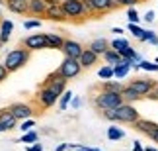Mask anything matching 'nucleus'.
<instances>
[{
    "label": "nucleus",
    "mask_w": 158,
    "mask_h": 151,
    "mask_svg": "<svg viewBox=\"0 0 158 151\" xmlns=\"http://www.w3.org/2000/svg\"><path fill=\"white\" fill-rule=\"evenodd\" d=\"M41 87H49L53 92L60 98V96L66 92V78L60 75L59 69H57L55 73H49V75H47V78L43 81V84H41Z\"/></svg>",
    "instance_id": "20e7f679"
},
{
    "label": "nucleus",
    "mask_w": 158,
    "mask_h": 151,
    "mask_svg": "<svg viewBox=\"0 0 158 151\" xmlns=\"http://www.w3.org/2000/svg\"><path fill=\"white\" fill-rule=\"evenodd\" d=\"M115 116H117V122H123V124H135L139 118V110L129 102H123L121 106L115 108Z\"/></svg>",
    "instance_id": "39448f33"
},
{
    "label": "nucleus",
    "mask_w": 158,
    "mask_h": 151,
    "mask_svg": "<svg viewBox=\"0 0 158 151\" xmlns=\"http://www.w3.org/2000/svg\"><path fill=\"white\" fill-rule=\"evenodd\" d=\"M90 8H92V14H107L119 8V4L117 0H90Z\"/></svg>",
    "instance_id": "9b49d317"
},
{
    "label": "nucleus",
    "mask_w": 158,
    "mask_h": 151,
    "mask_svg": "<svg viewBox=\"0 0 158 151\" xmlns=\"http://www.w3.org/2000/svg\"><path fill=\"white\" fill-rule=\"evenodd\" d=\"M98 77H100V78H104V81H109V78H113V77H115L113 67H111V65H104V67L98 71Z\"/></svg>",
    "instance_id": "cd10ccee"
},
{
    "label": "nucleus",
    "mask_w": 158,
    "mask_h": 151,
    "mask_svg": "<svg viewBox=\"0 0 158 151\" xmlns=\"http://www.w3.org/2000/svg\"><path fill=\"white\" fill-rule=\"evenodd\" d=\"M4 4L14 14H27V0H4Z\"/></svg>",
    "instance_id": "a211bd4d"
},
{
    "label": "nucleus",
    "mask_w": 158,
    "mask_h": 151,
    "mask_svg": "<svg viewBox=\"0 0 158 151\" xmlns=\"http://www.w3.org/2000/svg\"><path fill=\"white\" fill-rule=\"evenodd\" d=\"M154 16H156V14H154V12H152V10H148V12H147V14H144V16H143V20L150 24V22H152V20H154Z\"/></svg>",
    "instance_id": "ea45409f"
},
{
    "label": "nucleus",
    "mask_w": 158,
    "mask_h": 151,
    "mask_svg": "<svg viewBox=\"0 0 158 151\" xmlns=\"http://www.w3.org/2000/svg\"><path fill=\"white\" fill-rule=\"evenodd\" d=\"M70 106H72V108H78V106H80V98H72Z\"/></svg>",
    "instance_id": "a18cd8bd"
},
{
    "label": "nucleus",
    "mask_w": 158,
    "mask_h": 151,
    "mask_svg": "<svg viewBox=\"0 0 158 151\" xmlns=\"http://www.w3.org/2000/svg\"><path fill=\"white\" fill-rule=\"evenodd\" d=\"M121 94H123V100H125V102H129V104H133V102H137V100H141V98H143V96L139 94L137 90L131 87V84H127Z\"/></svg>",
    "instance_id": "5701e85b"
},
{
    "label": "nucleus",
    "mask_w": 158,
    "mask_h": 151,
    "mask_svg": "<svg viewBox=\"0 0 158 151\" xmlns=\"http://www.w3.org/2000/svg\"><path fill=\"white\" fill-rule=\"evenodd\" d=\"M127 20H129V24H139L141 16H139V12L135 8H127Z\"/></svg>",
    "instance_id": "2f4dec72"
},
{
    "label": "nucleus",
    "mask_w": 158,
    "mask_h": 151,
    "mask_svg": "<svg viewBox=\"0 0 158 151\" xmlns=\"http://www.w3.org/2000/svg\"><path fill=\"white\" fill-rule=\"evenodd\" d=\"M147 98H148V100H156V102H158V87H156V88L152 90V92H150V94L147 96Z\"/></svg>",
    "instance_id": "79ce46f5"
},
{
    "label": "nucleus",
    "mask_w": 158,
    "mask_h": 151,
    "mask_svg": "<svg viewBox=\"0 0 158 151\" xmlns=\"http://www.w3.org/2000/svg\"><path fill=\"white\" fill-rule=\"evenodd\" d=\"M72 98H74V96H72V92H70V90H66V92L59 98V108H60V110H66V106L72 102Z\"/></svg>",
    "instance_id": "c85d7f7f"
},
{
    "label": "nucleus",
    "mask_w": 158,
    "mask_h": 151,
    "mask_svg": "<svg viewBox=\"0 0 158 151\" xmlns=\"http://www.w3.org/2000/svg\"><path fill=\"white\" fill-rule=\"evenodd\" d=\"M59 73L63 75L66 81H69V78H76L78 75L82 73V65H80V61H78V59L64 57L63 63H60V67H59Z\"/></svg>",
    "instance_id": "423d86ee"
},
{
    "label": "nucleus",
    "mask_w": 158,
    "mask_h": 151,
    "mask_svg": "<svg viewBox=\"0 0 158 151\" xmlns=\"http://www.w3.org/2000/svg\"><path fill=\"white\" fill-rule=\"evenodd\" d=\"M133 151H144V147L139 141H133Z\"/></svg>",
    "instance_id": "37998d69"
},
{
    "label": "nucleus",
    "mask_w": 158,
    "mask_h": 151,
    "mask_svg": "<svg viewBox=\"0 0 158 151\" xmlns=\"http://www.w3.org/2000/svg\"><path fill=\"white\" fill-rule=\"evenodd\" d=\"M22 45L29 51H39V49H49L47 45V39H45V33H31L27 35L26 39L22 41Z\"/></svg>",
    "instance_id": "0eeeda50"
},
{
    "label": "nucleus",
    "mask_w": 158,
    "mask_h": 151,
    "mask_svg": "<svg viewBox=\"0 0 158 151\" xmlns=\"http://www.w3.org/2000/svg\"><path fill=\"white\" fill-rule=\"evenodd\" d=\"M111 32H113L115 35H121V33H123V29H121V28H113V29H111Z\"/></svg>",
    "instance_id": "49530a36"
},
{
    "label": "nucleus",
    "mask_w": 158,
    "mask_h": 151,
    "mask_svg": "<svg viewBox=\"0 0 158 151\" xmlns=\"http://www.w3.org/2000/svg\"><path fill=\"white\" fill-rule=\"evenodd\" d=\"M29 57H31V51L22 45V47H18V49L8 51V55L4 59V67L8 69L10 73H16V71H20L23 65L29 61Z\"/></svg>",
    "instance_id": "f257e3e1"
},
{
    "label": "nucleus",
    "mask_w": 158,
    "mask_h": 151,
    "mask_svg": "<svg viewBox=\"0 0 158 151\" xmlns=\"http://www.w3.org/2000/svg\"><path fill=\"white\" fill-rule=\"evenodd\" d=\"M154 63H158V57H156V59H154Z\"/></svg>",
    "instance_id": "864d4df0"
},
{
    "label": "nucleus",
    "mask_w": 158,
    "mask_h": 151,
    "mask_svg": "<svg viewBox=\"0 0 158 151\" xmlns=\"http://www.w3.org/2000/svg\"><path fill=\"white\" fill-rule=\"evenodd\" d=\"M88 47H90V49H92L94 53H98V55H104V53L109 49V47H111V43H109L107 39H104V38H98V39H94Z\"/></svg>",
    "instance_id": "6ab92c4d"
},
{
    "label": "nucleus",
    "mask_w": 158,
    "mask_h": 151,
    "mask_svg": "<svg viewBox=\"0 0 158 151\" xmlns=\"http://www.w3.org/2000/svg\"><path fill=\"white\" fill-rule=\"evenodd\" d=\"M139 2H141V0H117L119 8H121V6H125V8H135Z\"/></svg>",
    "instance_id": "c9c22d12"
},
{
    "label": "nucleus",
    "mask_w": 158,
    "mask_h": 151,
    "mask_svg": "<svg viewBox=\"0 0 158 151\" xmlns=\"http://www.w3.org/2000/svg\"><path fill=\"white\" fill-rule=\"evenodd\" d=\"M37 102H39L43 108H51V106H55V104L59 102V96L55 94L49 87H41V88L37 90Z\"/></svg>",
    "instance_id": "9d476101"
},
{
    "label": "nucleus",
    "mask_w": 158,
    "mask_h": 151,
    "mask_svg": "<svg viewBox=\"0 0 158 151\" xmlns=\"http://www.w3.org/2000/svg\"><path fill=\"white\" fill-rule=\"evenodd\" d=\"M0 124L6 128V131L18 128V120L14 118V114H12L8 108H2V110H0Z\"/></svg>",
    "instance_id": "f3484780"
},
{
    "label": "nucleus",
    "mask_w": 158,
    "mask_h": 151,
    "mask_svg": "<svg viewBox=\"0 0 158 151\" xmlns=\"http://www.w3.org/2000/svg\"><path fill=\"white\" fill-rule=\"evenodd\" d=\"M45 39H47V45H49V49H63L64 45V39L60 38L57 33H45Z\"/></svg>",
    "instance_id": "4be33fe9"
},
{
    "label": "nucleus",
    "mask_w": 158,
    "mask_h": 151,
    "mask_svg": "<svg viewBox=\"0 0 158 151\" xmlns=\"http://www.w3.org/2000/svg\"><path fill=\"white\" fill-rule=\"evenodd\" d=\"M47 0H27V14L37 16V18H45L47 12Z\"/></svg>",
    "instance_id": "ddd939ff"
},
{
    "label": "nucleus",
    "mask_w": 158,
    "mask_h": 151,
    "mask_svg": "<svg viewBox=\"0 0 158 151\" xmlns=\"http://www.w3.org/2000/svg\"><path fill=\"white\" fill-rule=\"evenodd\" d=\"M129 84L137 90L139 94L143 96V98H147V96H148V94H150V92H152V90L158 87L156 81H152V78H133Z\"/></svg>",
    "instance_id": "6e6552de"
},
{
    "label": "nucleus",
    "mask_w": 158,
    "mask_h": 151,
    "mask_svg": "<svg viewBox=\"0 0 158 151\" xmlns=\"http://www.w3.org/2000/svg\"><path fill=\"white\" fill-rule=\"evenodd\" d=\"M60 51L64 53V57L80 59V55L84 53V47H82V43H78V41H74V39H64V45H63Z\"/></svg>",
    "instance_id": "f8f14e48"
},
{
    "label": "nucleus",
    "mask_w": 158,
    "mask_h": 151,
    "mask_svg": "<svg viewBox=\"0 0 158 151\" xmlns=\"http://www.w3.org/2000/svg\"><path fill=\"white\" fill-rule=\"evenodd\" d=\"M33 126H35V122H33L31 118H27V120H23V122H20L18 128L22 130V134H26V131H31L33 130Z\"/></svg>",
    "instance_id": "473e14b6"
},
{
    "label": "nucleus",
    "mask_w": 158,
    "mask_h": 151,
    "mask_svg": "<svg viewBox=\"0 0 158 151\" xmlns=\"http://www.w3.org/2000/svg\"><path fill=\"white\" fill-rule=\"evenodd\" d=\"M102 116H104L107 122H117V116H115V108H111V110H102Z\"/></svg>",
    "instance_id": "f704fd0d"
},
{
    "label": "nucleus",
    "mask_w": 158,
    "mask_h": 151,
    "mask_svg": "<svg viewBox=\"0 0 158 151\" xmlns=\"http://www.w3.org/2000/svg\"><path fill=\"white\" fill-rule=\"evenodd\" d=\"M127 47H131V43H129V41H127L125 38H117V39H113L111 41V49H115V51H125L127 49Z\"/></svg>",
    "instance_id": "a878e982"
},
{
    "label": "nucleus",
    "mask_w": 158,
    "mask_h": 151,
    "mask_svg": "<svg viewBox=\"0 0 158 151\" xmlns=\"http://www.w3.org/2000/svg\"><path fill=\"white\" fill-rule=\"evenodd\" d=\"M141 41H148V43H152V45H158V35L152 29H144V35H143Z\"/></svg>",
    "instance_id": "7c9ffc66"
},
{
    "label": "nucleus",
    "mask_w": 158,
    "mask_h": 151,
    "mask_svg": "<svg viewBox=\"0 0 158 151\" xmlns=\"http://www.w3.org/2000/svg\"><path fill=\"white\" fill-rule=\"evenodd\" d=\"M0 2H2V4H4V0H0Z\"/></svg>",
    "instance_id": "4d7b16f0"
},
{
    "label": "nucleus",
    "mask_w": 158,
    "mask_h": 151,
    "mask_svg": "<svg viewBox=\"0 0 158 151\" xmlns=\"http://www.w3.org/2000/svg\"><path fill=\"white\" fill-rule=\"evenodd\" d=\"M63 10L70 22H84L88 16V10L84 6V0H63Z\"/></svg>",
    "instance_id": "7ed1b4c3"
},
{
    "label": "nucleus",
    "mask_w": 158,
    "mask_h": 151,
    "mask_svg": "<svg viewBox=\"0 0 158 151\" xmlns=\"http://www.w3.org/2000/svg\"><path fill=\"white\" fill-rule=\"evenodd\" d=\"M0 131H6V128H4V126H2V124H0Z\"/></svg>",
    "instance_id": "603ef678"
},
{
    "label": "nucleus",
    "mask_w": 158,
    "mask_h": 151,
    "mask_svg": "<svg viewBox=\"0 0 158 151\" xmlns=\"http://www.w3.org/2000/svg\"><path fill=\"white\" fill-rule=\"evenodd\" d=\"M86 151H102V149H96V147H86Z\"/></svg>",
    "instance_id": "8fccbe9b"
},
{
    "label": "nucleus",
    "mask_w": 158,
    "mask_h": 151,
    "mask_svg": "<svg viewBox=\"0 0 158 151\" xmlns=\"http://www.w3.org/2000/svg\"><path fill=\"white\" fill-rule=\"evenodd\" d=\"M133 128H135L139 134H144V135H148L150 131H154L158 128V124L152 122V120H144V118H139L135 124H133Z\"/></svg>",
    "instance_id": "dca6fc26"
},
{
    "label": "nucleus",
    "mask_w": 158,
    "mask_h": 151,
    "mask_svg": "<svg viewBox=\"0 0 158 151\" xmlns=\"http://www.w3.org/2000/svg\"><path fill=\"white\" fill-rule=\"evenodd\" d=\"M148 137H150V140H152V141L156 143V145H158V128H156L154 131H150V134H148Z\"/></svg>",
    "instance_id": "a19ab883"
},
{
    "label": "nucleus",
    "mask_w": 158,
    "mask_h": 151,
    "mask_svg": "<svg viewBox=\"0 0 158 151\" xmlns=\"http://www.w3.org/2000/svg\"><path fill=\"white\" fill-rule=\"evenodd\" d=\"M123 137H125V131L119 130L117 126H109L107 128V140L109 141H119V140H123Z\"/></svg>",
    "instance_id": "393cba45"
},
{
    "label": "nucleus",
    "mask_w": 158,
    "mask_h": 151,
    "mask_svg": "<svg viewBox=\"0 0 158 151\" xmlns=\"http://www.w3.org/2000/svg\"><path fill=\"white\" fill-rule=\"evenodd\" d=\"M8 110L14 114V118L18 120V122H23V120L33 116V108H31V104H27V102H16V104H10Z\"/></svg>",
    "instance_id": "1a4fd4ad"
},
{
    "label": "nucleus",
    "mask_w": 158,
    "mask_h": 151,
    "mask_svg": "<svg viewBox=\"0 0 158 151\" xmlns=\"http://www.w3.org/2000/svg\"><path fill=\"white\" fill-rule=\"evenodd\" d=\"M39 137H37V131H26V134H22L20 140H16V141H22V143H27V145H31V143H35Z\"/></svg>",
    "instance_id": "bb28decb"
},
{
    "label": "nucleus",
    "mask_w": 158,
    "mask_h": 151,
    "mask_svg": "<svg viewBox=\"0 0 158 151\" xmlns=\"http://www.w3.org/2000/svg\"><path fill=\"white\" fill-rule=\"evenodd\" d=\"M74 151H86V145H78V147H76Z\"/></svg>",
    "instance_id": "09e8293b"
},
{
    "label": "nucleus",
    "mask_w": 158,
    "mask_h": 151,
    "mask_svg": "<svg viewBox=\"0 0 158 151\" xmlns=\"http://www.w3.org/2000/svg\"><path fill=\"white\" fill-rule=\"evenodd\" d=\"M12 29H14V22L12 20H2L0 22V41H2V43H8V39L12 35Z\"/></svg>",
    "instance_id": "aec40b11"
},
{
    "label": "nucleus",
    "mask_w": 158,
    "mask_h": 151,
    "mask_svg": "<svg viewBox=\"0 0 158 151\" xmlns=\"http://www.w3.org/2000/svg\"><path fill=\"white\" fill-rule=\"evenodd\" d=\"M123 88L125 87L119 81H111V78L102 82V90H109V92H123Z\"/></svg>",
    "instance_id": "b1692460"
},
{
    "label": "nucleus",
    "mask_w": 158,
    "mask_h": 151,
    "mask_svg": "<svg viewBox=\"0 0 158 151\" xmlns=\"http://www.w3.org/2000/svg\"><path fill=\"white\" fill-rule=\"evenodd\" d=\"M8 75H10V71L6 69V67H4V63H2V65H0V82H4L6 78H8Z\"/></svg>",
    "instance_id": "4c0bfd02"
},
{
    "label": "nucleus",
    "mask_w": 158,
    "mask_h": 151,
    "mask_svg": "<svg viewBox=\"0 0 158 151\" xmlns=\"http://www.w3.org/2000/svg\"><path fill=\"white\" fill-rule=\"evenodd\" d=\"M0 22H2V14H0Z\"/></svg>",
    "instance_id": "5fc2aeb1"
},
{
    "label": "nucleus",
    "mask_w": 158,
    "mask_h": 151,
    "mask_svg": "<svg viewBox=\"0 0 158 151\" xmlns=\"http://www.w3.org/2000/svg\"><path fill=\"white\" fill-rule=\"evenodd\" d=\"M66 147H69V145H66V143H60V145H59V147H57V151H64V149H66Z\"/></svg>",
    "instance_id": "de8ad7c7"
},
{
    "label": "nucleus",
    "mask_w": 158,
    "mask_h": 151,
    "mask_svg": "<svg viewBox=\"0 0 158 151\" xmlns=\"http://www.w3.org/2000/svg\"><path fill=\"white\" fill-rule=\"evenodd\" d=\"M2 45H4V43H2V41H0V47H2Z\"/></svg>",
    "instance_id": "6e6d98bb"
},
{
    "label": "nucleus",
    "mask_w": 158,
    "mask_h": 151,
    "mask_svg": "<svg viewBox=\"0 0 158 151\" xmlns=\"http://www.w3.org/2000/svg\"><path fill=\"white\" fill-rule=\"evenodd\" d=\"M27 151H43V145H41L39 141H35L31 145H27Z\"/></svg>",
    "instance_id": "58836bf2"
},
{
    "label": "nucleus",
    "mask_w": 158,
    "mask_h": 151,
    "mask_svg": "<svg viewBox=\"0 0 158 151\" xmlns=\"http://www.w3.org/2000/svg\"><path fill=\"white\" fill-rule=\"evenodd\" d=\"M41 26V20H26L23 22V28L26 29H33V28H39Z\"/></svg>",
    "instance_id": "e433bc0d"
},
{
    "label": "nucleus",
    "mask_w": 158,
    "mask_h": 151,
    "mask_svg": "<svg viewBox=\"0 0 158 151\" xmlns=\"http://www.w3.org/2000/svg\"><path fill=\"white\" fill-rule=\"evenodd\" d=\"M144 151H158V149H154V147H144Z\"/></svg>",
    "instance_id": "3c124183"
},
{
    "label": "nucleus",
    "mask_w": 158,
    "mask_h": 151,
    "mask_svg": "<svg viewBox=\"0 0 158 151\" xmlns=\"http://www.w3.org/2000/svg\"><path fill=\"white\" fill-rule=\"evenodd\" d=\"M45 18L51 22H69L64 10H63V4H57V6H49L45 12Z\"/></svg>",
    "instance_id": "4468645a"
},
{
    "label": "nucleus",
    "mask_w": 158,
    "mask_h": 151,
    "mask_svg": "<svg viewBox=\"0 0 158 151\" xmlns=\"http://www.w3.org/2000/svg\"><path fill=\"white\" fill-rule=\"evenodd\" d=\"M123 94L121 92H109V90H100V94H96L94 98V106L98 110H111V108H117L123 104Z\"/></svg>",
    "instance_id": "f03ea898"
},
{
    "label": "nucleus",
    "mask_w": 158,
    "mask_h": 151,
    "mask_svg": "<svg viewBox=\"0 0 158 151\" xmlns=\"http://www.w3.org/2000/svg\"><path fill=\"white\" fill-rule=\"evenodd\" d=\"M57 4H63V0H47V6H57Z\"/></svg>",
    "instance_id": "c03bdc74"
},
{
    "label": "nucleus",
    "mask_w": 158,
    "mask_h": 151,
    "mask_svg": "<svg viewBox=\"0 0 158 151\" xmlns=\"http://www.w3.org/2000/svg\"><path fill=\"white\" fill-rule=\"evenodd\" d=\"M127 28H129V32L133 33V38H137L139 41L143 39V35H144V29H143L141 26H139V24H129Z\"/></svg>",
    "instance_id": "c756f323"
},
{
    "label": "nucleus",
    "mask_w": 158,
    "mask_h": 151,
    "mask_svg": "<svg viewBox=\"0 0 158 151\" xmlns=\"http://www.w3.org/2000/svg\"><path fill=\"white\" fill-rule=\"evenodd\" d=\"M141 69L143 71H150V73H158V63H150V61H141Z\"/></svg>",
    "instance_id": "72a5a7b5"
},
{
    "label": "nucleus",
    "mask_w": 158,
    "mask_h": 151,
    "mask_svg": "<svg viewBox=\"0 0 158 151\" xmlns=\"http://www.w3.org/2000/svg\"><path fill=\"white\" fill-rule=\"evenodd\" d=\"M98 53H94L92 49H90V47H86V49H84V53L80 55V59H78V61H80V65H82V69H92L96 63H98Z\"/></svg>",
    "instance_id": "2eb2a0df"
},
{
    "label": "nucleus",
    "mask_w": 158,
    "mask_h": 151,
    "mask_svg": "<svg viewBox=\"0 0 158 151\" xmlns=\"http://www.w3.org/2000/svg\"><path fill=\"white\" fill-rule=\"evenodd\" d=\"M102 57H104V61H106L107 65H111V67H115V65H119L121 61H123L121 53H119V51H115V49H111V47H109V49H107Z\"/></svg>",
    "instance_id": "412c9836"
}]
</instances>
